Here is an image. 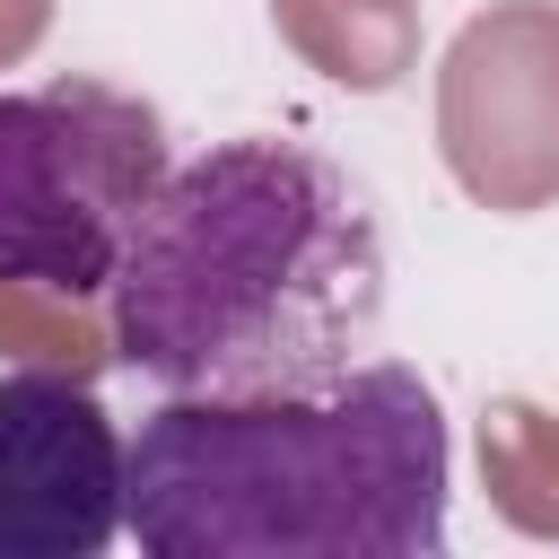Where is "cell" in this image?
<instances>
[{"mask_svg":"<svg viewBox=\"0 0 559 559\" xmlns=\"http://www.w3.org/2000/svg\"><path fill=\"white\" fill-rule=\"evenodd\" d=\"M384 323V236L349 166L218 140L166 166L105 288V341L157 393H306Z\"/></svg>","mask_w":559,"mask_h":559,"instance_id":"cell-1","label":"cell"},{"mask_svg":"<svg viewBox=\"0 0 559 559\" xmlns=\"http://www.w3.org/2000/svg\"><path fill=\"white\" fill-rule=\"evenodd\" d=\"M122 533V428L52 367L0 376V559H96Z\"/></svg>","mask_w":559,"mask_h":559,"instance_id":"cell-4","label":"cell"},{"mask_svg":"<svg viewBox=\"0 0 559 559\" xmlns=\"http://www.w3.org/2000/svg\"><path fill=\"white\" fill-rule=\"evenodd\" d=\"M122 533L148 559H437L445 411L402 358L306 393H166L122 437Z\"/></svg>","mask_w":559,"mask_h":559,"instance_id":"cell-2","label":"cell"},{"mask_svg":"<svg viewBox=\"0 0 559 559\" xmlns=\"http://www.w3.org/2000/svg\"><path fill=\"white\" fill-rule=\"evenodd\" d=\"M157 183H166L157 105L105 79L9 87L0 96V280L44 297H105Z\"/></svg>","mask_w":559,"mask_h":559,"instance_id":"cell-3","label":"cell"}]
</instances>
